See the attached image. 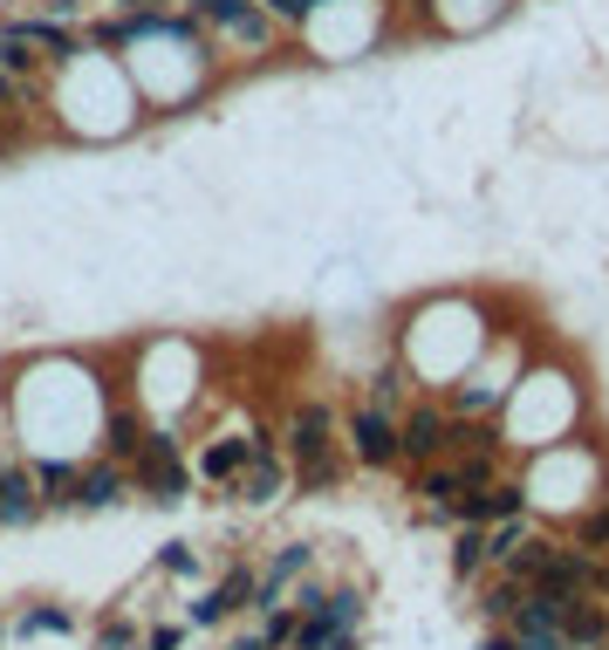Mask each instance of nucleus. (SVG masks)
<instances>
[{
  "mask_svg": "<svg viewBox=\"0 0 609 650\" xmlns=\"http://www.w3.org/2000/svg\"><path fill=\"white\" fill-rule=\"evenodd\" d=\"M123 493H131V473H123V465H83V473H75V500L69 507H117Z\"/></svg>",
  "mask_w": 609,
  "mask_h": 650,
  "instance_id": "nucleus-13",
  "label": "nucleus"
},
{
  "mask_svg": "<svg viewBox=\"0 0 609 650\" xmlns=\"http://www.w3.org/2000/svg\"><path fill=\"white\" fill-rule=\"evenodd\" d=\"M521 650H569V643H554V637H548V643H527V637H521Z\"/></svg>",
  "mask_w": 609,
  "mask_h": 650,
  "instance_id": "nucleus-30",
  "label": "nucleus"
},
{
  "mask_svg": "<svg viewBox=\"0 0 609 650\" xmlns=\"http://www.w3.org/2000/svg\"><path fill=\"white\" fill-rule=\"evenodd\" d=\"M179 8L199 21V28L234 35L240 48H267L274 42V14L261 8V0H179Z\"/></svg>",
  "mask_w": 609,
  "mask_h": 650,
  "instance_id": "nucleus-2",
  "label": "nucleus"
},
{
  "mask_svg": "<svg viewBox=\"0 0 609 650\" xmlns=\"http://www.w3.org/2000/svg\"><path fill=\"white\" fill-rule=\"evenodd\" d=\"M589 595H596V603H609V562L589 568Z\"/></svg>",
  "mask_w": 609,
  "mask_h": 650,
  "instance_id": "nucleus-26",
  "label": "nucleus"
},
{
  "mask_svg": "<svg viewBox=\"0 0 609 650\" xmlns=\"http://www.w3.org/2000/svg\"><path fill=\"white\" fill-rule=\"evenodd\" d=\"M589 568H596V555H582L575 541H548V555L527 576V589L535 595H589Z\"/></svg>",
  "mask_w": 609,
  "mask_h": 650,
  "instance_id": "nucleus-5",
  "label": "nucleus"
},
{
  "mask_svg": "<svg viewBox=\"0 0 609 650\" xmlns=\"http://www.w3.org/2000/svg\"><path fill=\"white\" fill-rule=\"evenodd\" d=\"M75 473H83V465H69V459H41V465H35V493H41V507H69V500H75Z\"/></svg>",
  "mask_w": 609,
  "mask_h": 650,
  "instance_id": "nucleus-17",
  "label": "nucleus"
},
{
  "mask_svg": "<svg viewBox=\"0 0 609 650\" xmlns=\"http://www.w3.org/2000/svg\"><path fill=\"white\" fill-rule=\"evenodd\" d=\"M349 459L370 465V473H391V465H404V459H397V411L370 404V398L349 411Z\"/></svg>",
  "mask_w": 609,
  "mask_h": 650,
  "instance_id": "nucleus-3",
  "label": "nucleus"
},
{
  "mask_svg": "<svg viewBox=\"0 0 609 650\" xmlns=\"http://www.w3.org/2000/svg\"><path fill=\"white\" fill-rule=\"evenodd\" d=\"M253 582H261L253 568H226V576L192 603V623H226L234 610H253Z\"/></svg>",
  "mask_w": 609,
  "mask_h": 650,
  "instance_id": "nucleus-8",
  "label": "nucleus"
},
{
  "mask_svg": "<svg viewBox=\"0 0 609 650\" xmlns=\"http://www.w3.org/2000/svg\"><path fill=\"white\" fill-rule=\"evenodd\" d=\"M527 513V486L521 480H487V486H473L459 507H452V520L459 528H500V520H514Z\"/></svg>",
  "mask_w": 609,
  "mask_h": 650,
  "instance_id": "nucleus-6",
  "label": "nucleus"
},
{
  "mask_svg": "<svg viewBox=\"0 0 609 650\" xmlns=\"http://www.w3.org/2000/svg\"><path fill=\"white\" fill-rule=\"evenodd\" d=\"M179 643H186V630H179V623H158V630L144 637V650H179Z\"/></svg>",
  "mask_w": 609,
  "mask_h": 650,
  "instance_id": "nucleus-25",
  "label": "nucleus"
},
{
  "mask_svg": "<svg viewBox=\"0 0 609 650\" xmlns=\"http://www.w3.org/2000/svg\"><path fill=\"white\" fill-rule=\"evenodd\" d=\"M144 446H151V425L138 418L131 404H117V411H110V465H123V473H131Z\"/></svg>",
  "mask_w": 609,
  "mask_h": 650,
  "instance_id": "nucleus-15",
  "label": "nucleus"
},
{
  "mask_svg": "<svg viewBox=\"0 0 609 650\" xmlns=\"http://www.w3.org/2000/svg\"><path fill=\"white\" fill-rule=\"evenodd\" d=\"M295 486H301V493H329V486H343V452H329V459H309V465H295Z\"/></svg>",
  "mask_w": 609,
  "mask_h": 650,
  "instance_id": "nucleus-21",
  "label": "nucleus"
},
{
  "mask_svg": "<svg viewBox=\"0 0 609 650\" xmlns=\"http://www.w3.org/2000/svg\"><path fill=\"white\" fill-rule=\"evenodd\" d=\"M35 513H41L35 465H8V480H0V528H28Z\"/></svg>",
  "mask_w": 609,
  "mask_h": 650,
  "instance_id": "nucleus-11",
  "label": "nucleus"
},
{
  "mask_svg": "<svg viewBox=\"0 0 609 650\" xmlns=\"http://www.w3.org/2000/svg\"><path fill=\"white\" fill-rule=\"evenodd\" d=\"M41 62V48L28 35H14V28H0V83H28Z\"/></svg>",
  "mask_w": 609,
  "mask_h": 650,
  "instance_id": "nucleus-18",
  "label": "nucleus"
},
{
  "mask_svg": "<svg viewBox=\"0 0 609 650\" xmlns=\"http://www.w3.org/2000/svg\"><path fill=\"white\" fill-rule=\"evenodd\" d=\"M562 643H569V650H596V643H609V603H596V595H575L569 616H562Z\"/></svg>",
  "mask_w": 609,
  "mask_h": 650,
  "instance_id": "nucleus-12",
  "label": "nucleus"
},
{
  "mask_svg": "<svg viewBox=\"0 0 609 650\" xmlns=\"http://www.w3.org/2000/svg\"><path fill=\"white\" fill-rule=\"evenodd\" d=\"M261 446H274L267 432H253V438H213L206 459H199V473H206L213 486H240V473L253 465V452H261Z\"/></svg>",
  "mask_w": 609,
  "mask_h": 650,
  "instance_id": "nucleus-9",
  "label": "nucleus"
},
{
  "mask_svg": "<svg viewBox=\"0 0 609 650\" xmlns=\"http://www.w3.org/2000/svg\"><path fill=\"white\" fill-rule=\"evenodd\" d=\"M131 486L144 493V500H158V507L186 500L192 473H186V459H179V432H151V446H144L138 465H131Z\"/></svg>",
  "mask_w": 609,
  "mask_h": 650,
  "instance_id": "nucleus-1",
  "label": "nucleus"
},
{
  "mask_svg": "<svg viewBox=\"0 0 609 650\" xmlns=\"http://www.w3.org/2000/svg\"><path fill=\"white\" fill-rule=\"evenodd\" d=\"M521 603H527V582H514V576H493L479 589V610H487V623H500V630L521 616Z\"/></svg>",
  "mask_w": 609,
  "mask_h": 650,
  "instance_id": "nucleus-16",
  "label": "nucleus"
},
{
  "mask_svg": "<svg viewBox=\"0 0 609 650\" xmlns=\"http://www.w3.org/2000/svg\"><path fill=\"white\" fill-rule=\"evenodd\" d=\"M131 650H144V643H131Z\"/></svg>",
  "mask_w": 609,
  "mask_h": 650,
  "instance_id": "nucleus-31",
  "label": "nucleus"
},
{
  "mask_svg": "<svg viewBox=\"0 0 609 650\" xmlns=\"http://www.w3.org/2000/svg\"><path fill=\"white\" fill-rule=\"evenodd\" d=\"M226 650H274V643H267V630H253V637H234Z\"/></svg>",
  "mask_w": 609,
  "mask_h": 650,
  "instance_id": "nucleus-28",
  "label": "nucleus"
},
{
  "mask_svg": "<svg viewBox=\"0 0 609 650\" xmlns=\"http://www.w3.org/2000/svg\"><path fill=\"white\" fill-rule=\"evenodd\" d=\"M575 548H582V555H609V493L575 520Z\"/></svg>",
  "mask_w": 609,
  "mask_h": 650,
  "instance_id": "nucleus-20",
  "label": "nucleus"
},
{
  "mask_svg": "<svg viewBox=\"0 0 609 650\" xmlns=\"http://www.w3.org/2000/svg\"><path fill=\"white\" fill-rule=\"evenodd\" d=\"M445 459H500V425L493 418H452Z\"/></svg>",
  "mask_w": 609,
  "mask_h": 650,
  "instance_id": "nucleus-14",
  "label": "nucleus"
},
{
  "mask_svg": "<svg viewBox=\"0 0 609 650\" xmlns=\"http://www.w3.org/2000/svg\"><path fill=\"white\" fill-rule=\"evenodd\" d=\"M282 438H288V459H295V465L329 459V452H336V411H329L322 398H301V404H288Z\"/></svg>",
  "mask_w": 609,
  "mask_h": 650,
  "instance_id": "nucleus-4",
  "label": "nucleus"
},
{
  "mask_svg": "<svg viewBox=\"0 0 609 650\" xmlns=\"http://www.w3.org/2000/svg\"><path fill=\"white\" fill-rule=\"evenodd\" d=\"M487 650H521V637H514V630H493V637H487Z\"/></svg>",
  "mask_w": 609,
  "mask_h": 650,
  "instance_id": "nucleus-29",
  "label": "nucleus"
},
{
  "mask_svg": "<svg viewBox=\"0 0 609 650\" xmlns=\"http://www.w3.org/2000/svg\"><path fill=\"white\" fill-rule=\"evenodd\" d=\"M69 630H75V616L56 610V603H41V610L21 616V637H69Z\"/></svg>",
  "mask_w": 609,
  "mask_h": 650,
  "instance_id": "nucleus-22",
  "label": "nucleus"
},
{
  "mask_svg": "<svg viewBox=\"0 0 609 650\" xmlns=\"http://www.w3.org/2000/svg\"><path fill=\"white\" fill-rule=\"evenodd\" d=\"M158 8H171V0H117V14H158Z\"/></svg>",
  "mask_w": 609,
  "mask_h": 650,
  "instance_id": "nucleus-27",
  "label": "nucleus"
},
{
  "mask_svg": "<svg viewBox=\"0 0 609 650\" xmlns=\"http://www.w3.org/2000/svg\"><path fill=\"white\" fill-rule=\"evenodd\" d=\"M479 568H487V528H459L452 534V576L473 582Z\"/></svg>",
  "mask_w": 609,
  "mask_h": 650,
  "instance_id": "nucleus-19",
  "label": "nucleus"
},
{
  "mask_svg": "<svg viewBox=\"0 0 609 650\" xmlns=\"http://www.w3.org/2000/svg\"><path fill=\"white\" fill-rule=\"evenodd\" d=\"M445 432H452V418H445L439 404L404 411V418H397V459H404V465H431V459H445Z\"/></svg>",
  "mask_w": 609,
  "mask_h": 650,
  "instance_id": "nucleus-7",
  "label": "nucleus"
},
{
  "mask_svg": "<svg viewBox=\"0 0 609 650\" xmlns=\"http://www.w3.org/2000/svg\"><path fill=\"white\" fill-rule=\"evenodd\" d=\"M96 650H131V623H104V630H96Z\"/></svg>",
  "mask_w": 609,
  "mask_h": 650,
  "instance_id": "nucleus-24",
  "label": "nucleus"
},
{
  "mask_svg": "<svg viewBox=\"0 0 609 650\" xmlns=\"http://www.w3.org/2000/svg\"><path fill=\"white\" fill-rule=\"evenodd\" d=\"M158 568H165V576H192V568H199V555L186 548V541H171V548H158Z\"/></svg>",
  "mask_w": 609,
  "mask_h": 650,
  "instance_id": "nucleus-23",
  "label": "nucleus"
},
{
  "mask_svg": "<svg viewBox=\"0 0 609 650\" xmlns=\"http://www.w3.org/2000/svg\"><path fill=\"white\" fill-rule=\"evenodd\" d=\"M295 486V473H288V465L282 459H274V446H261V452H253V465H247V473H240V500H253V507H261V500H282V493Z\"/></svg>",
  "mask_w": 609,
  "mask_h": 650,
  "instance_id": "nucleus-10",
  "label": "nucleus"
}]
</instances>
